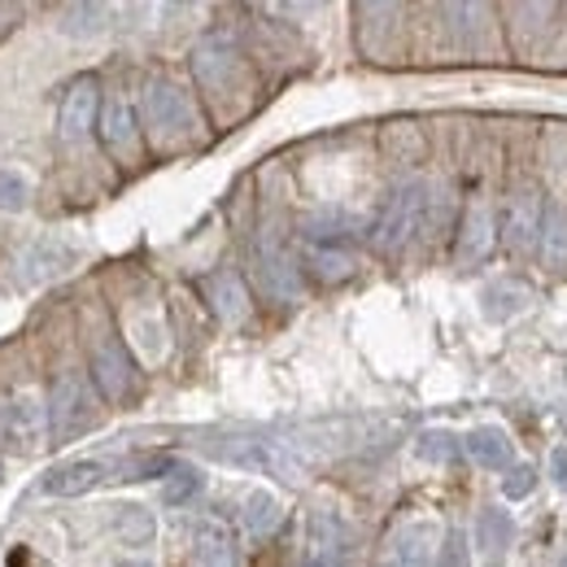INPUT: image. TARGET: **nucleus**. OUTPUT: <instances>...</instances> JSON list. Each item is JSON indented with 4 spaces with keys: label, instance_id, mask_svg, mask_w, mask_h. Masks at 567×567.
Masks as SVG:
<instances>
[{
    "label": "nucleus",
    "instance_id": "f257e3e1",
    "mask_svg": "<svg viewBox=\"0 0 567 567\" xmlns=\"http://www.w3.org/2000/svg\"><path fill=\"white\" fill-rule=\"evenodd\" d=\"M144 110V127H148V141L162 153H175V148H188V144L202 136V118L193 110V101L166 83V79H153L141 96Z\"/></svg>",
    "mask_w": 567,
    "mask_h": 567
},
{
    "label": "nucleus",
    "instance_id": "f03ea898",
    "mask_svg": "<svg viewBox=\"0 0 567 567\" xmlns=\"http://www.w3.org/2000/svg\"><path fill=\"white\" fill-rule=\"evenodd\" d=\"M193 71H197V83L206 87V96L223 114L245 110V101H249V71H245V58L223 35H210L206 44H197Z\"/></svg>",
    "mask_w": 567,
    "mask_h": 567
},
{
    "label": "nucleus",
    "instance_id": "7ed1b4c3",
    "mask_svg": "<svg viewBox=\"0 0 567 567\" xmlns=\"http://www.w3.org/2000/svg\"><path fill=\"white\" fill-rule=\"evenodd\" d=\"M427 206H432V197H427V184H402L389 202H384V210L375 214V223H371V245L380 249V254H398L420 227H424L427 218Z\"/></svg>",
    "mask_w": 567,
    "mask_h": 567
},
{
    "label": "nucleus",
    "instance_id": "20e7f679",
    "mask_svg": "<svg viewBox=\"0 0 567 567\" xmlns=\"http://www.w3.org/2000/svg\"><path fill=\"white\" fill-rule=\"evenodd\" d=\"M96 420H101V406H96V393L83 380V371H58V380L49 389V427H53V436L74 441L87 427H96Z\"/></svg>",
    "mask_w": 567,
    "mask_h": 567
},
{
    "label": "nucleus",
    "instance_id": "39448f33",
    "mask_svg": "<svg viewBox=\"0 0 567 567\" xmlns=\"http://www.w3.org/2000/svg\"><path fill=\"white\" fill-rule=\"evenodd\" d=\"M44 432H49V406H40L31 393H18V398L0 402V436L13 450H22V454L40 450Z\"/></svg>",
    "mask_w": 567,
    "mask_h": 567
},
{
    "label": "nucleus",
    "instance_id": "423d86ee",
    "mask_svg": "<svg viewBox=\"0 0 567 567\" xmlns=\"http://www.w3.org/2000/svg\"><path fill=\"white\" fill-rule=\"evenodd\" d=\"M92 380H96L101 398H110V402L132 398L136 367H132V354L123 350V341H118V337H101V341L92 346Z\"/></svg>",
    "mask_w": 567,
    "mask_h": 567
},
{
    "label": "nucleus",
    "instance_id": "0eeeda50",
    "mask_svg": "<svg viewBox=\"0 0 567 567\" xmlns=\"http://www.w3.org/2000/svg\"><path fill=\"white\" fill-rule=\"evenodd\" d=\"M96 127H101V141L105 148L118 157V162H136L141 157V132H136V110H132V101L127 96H110L105 105H101V118H96Z\"/></svg>",
    "mask_w": 567,
    "mask_h": 567
},
{
    "label": "nucleus",
    "instance_id": "6e6552de",
    "mask_svg": "<svg viewBox=\"0 0 567 567\" xmlns=\"http://www.w3.org/2000/svg\"><path fill=\"white\" fill-rule=\"evenodd\" d=\"M214 454L223 463H236V467H249V472H267V476H284V481L297 476V463L276 441H227V445H214Z\"/></svg>",
    "mask_w": 567,
    "mask_h": 567
},
{
    "label": "nucleus",
    "instance_id": "1a4fd4ad",
    "mask_svg": "<svg viewBox=\"0 0 567 567\" xmlns=\"http://www.w3.org/2000/svg\"><path fill=\"white\" fill-rule=\"evenodd\" d=\"M310 236V249H306V267L319 276L323 284H341V280H350L358 271V258H354V249H346L341 240H337V231L328 227V231H306Z\"/></svg>",
    "mask_w": 567,
    "mask_h": 567
},
{
    "label": "nucleus",
    "instance_id": "9d476101",
    "mask_svg": "<svg viewBox=\"0 0 567 567\" xmlns=\"http://www.w3.org/2000/svg\"><path fill=\"white\" fill-rule=\"evenodd\" d=\"M96 79H79L71 83V92L62 96V114H58V127H62V141H83L92 127H96Z\"/></svg>",
    "mask_w": 567,
    "mask_h": 567
},
{
    "label": "nucleus",
    "instance_id": "9b49d317",
    "mask_svg": "<svg viewBox=\"0 0 567 567\" xmlns=\"http://www.w3.org/2000/svg\"><path fill=\"white\" fill-rule=\"evenodd\" d=\"M341 550H346V524L332 511H315L310 515V546L301 567H341Z\"/></svg>",
    "mask_w": 567,
    "mask_h": 567
},
{
    "label": "nucleus",
    "instance_id": "f8f14e48",
    "mask_svg": "<svg viewBox=\"0 0 567 567\" xmlns=\"http://www.w3.org/2000/svg\"><path fill=\"white\" fill-rule=\"evenodd\" d=\"M432 542H436V524L415 519L406 528H398L389 537V550H384V564L389 567H427L432 564Z\"/></svg>",
    "mask_w": 567,
    "mask_h": 567
},
{
    "label": "nucleus",
    "instance_id": "ddd939ff",
    "mask_svg": "<svg viewBox=\"0 0 567 567\" xmlns=\"http://www.w3.org/2000/svg\"><path fill=\"white\" fill-rule=\"evenodd\" d=\"M537 231H542V197H537V188H519L511 197V210H506V245H511V254H528Z\"/></svg>",
    "mask_w": 567,
    "mask_h": 567
},
{
    "label": "nucleus",
    "instance_id": "4468645a",
    "mask_svg": "<svg viewBox=\"0 0 567 567\" xmlns=\"http://www.w3.org/2000/svg\"><path fill=\"white\" fill-rule=\"evenodd\" d=\"M110 476V467L101 458H74V463H62L44 476V494L53 497H79V494H92L101 481Z\"/></svg>",
    "mask_w": 567,
    "mask_h": 567
},
{
    "label": "nucleus",
    "instance_id": "2eb2a0df",
    "mask_svg": "<svg viewBox=\"0 0 567 567\" xmlns=\"http://www.w3.org/2000/svg\"><path fill=\"white\" fill-rule=\"evenodd\" d=\"M258 276H262V288H267L271 297H284V301L297 297V271H292L288 254H284L280 240H276L271 231L258 240Z\"/></svg>",
    "mask_w": 567,
    "mask_h": 567
},
{
    "label": "nucleus",
    "instance_id": "dca6fc26",
    "mask_svg": "<svg viewBox=\"0 0 567 567\" xmlns=\"http://www.w3.org/2000/svg\"><path fill=\"white\" fill-rule=\"evenodd\" d=\"M206 297H210L214 315L223 319V323H245L249 319V292H245V284L236 271H210L206 276Z\"/></svg>",
    "mask_w": 567,
    "mask_h": 567
},
{
    "label": "nucleus",
    "instance_id": "f3484780",
    "mask_svg": "<svg viewBox=\"0 0 567 567\" xmlns=\"http://www.w3.org/2000/svg\"><path fill=\"white\" fill-rule=\"evenodd\" d=\"M188 567H240V546L227 528L206 524L188 550Z\"/></svg>",
    "mask_w": 567,
    "mask_h": 567
},
{
    "label": "nucleus",
    "instance_id": "a211bd4d",
    "mask_svg": "<svg viewBox=\"0 0 567 567\" xmlns=\"http://www.w3.org/2000/svg\"><path fill=\"white\" fill-rule=\"evenodd\" d=\"M463 450L472 454V463L476 467H485V472H506L511 467V441H506V432L502 427H472L467 436H463Z\"/></svg>",
    "mask_w": 567,
    "mask_h": 567
},
{
    "label": "nucleus",
    "instance_id": "6ab92c4d",
    "mask_svg": "<svg viewBox=\"0 0 567 567\" xmlns=\"http://www.w3.org/2000/svg\"><path fill=\"white\" fill-rule=\"evenodd\" d=\"M240 519H245V528H249L254 537H271V533L280 528V519H284L280 497L267 494V489L245 494V497H240Z\"/></svg>",
    "mask_w": 567,
    "mask_h": 567
},
{
    "label": "nucleus",
    "instance_id": "aec40b11",
    "mask_svg": "<svg viewBox=\"0 0 567 567\" xmlns=\"http://www.w3.org/2000/svg\"><path fill=\"white\" fill-rule=\"evenodd\" d=\"M114 533H118L123 546H148L153 533H157V524H153V515L144 506L127 502V506H114Z\"/></svg>",
    "mask_w": 567,
    "mask_h": 567
},
{
    "label": "nucleus",
    "instance_id": "412c9836",
    "mask_svg": "<svg viewBox=\"0 0 567 567\" xmlns=\"http://www.w3.org/2000/svg\"><path fill=\"white\" fill-rule=\"evenodd\" d=\"M74 249H66L62 240H40L27 258H22V267H40L35 271V280H44V276H62L66 267H71Z\"/></svg>",
    "mask_w": 567,
    "mask_h": 567
},
{
    "label": "nucleus",
    "instance_id": "4be33fe9",
    "mask_svg": "<svg viewBox=\"0 0 567 567\" xmlns=\"http://www.w3.org/2000/svg\"><path fill=\"white\" fill-rule=\"evenodd\" d=\"M114 481H144V476H157V472H171V458L166 454H127V458H114L105 463Z\"/></svg>",
    "mask_w": 567,
    "mask_h": 567
},
{
    "label": "nucleus",
    "instance_id": "5701e85b",
    "mask_svg": "<svg viewBox=\"0 0 567 567\" xmlns=\"http://www.w3.org/2000/svg\"><path fill=\"white\" fill-rule=\"evenodd\" d=\"M110 9L105 4H66L62 9V31L66 35H101Z\"/></svg>",
    "mask_w": 567,
    "mask_h": 567
},
{
    "label": "nucleus",
    "instance_id": "b1692460",
    "mask_svg": "<svg viewBox=\"0 0 567 567\" xmlns=\"http://www.w3.org/2000/svg\"><path fill=\"white\" fill-rule=\"evenodd\" d=\"M485 249H489V210H485V206H472L467 227H463V249H458V258L472 262V258H481Z\"/></svg>",
    "mask_w": 567,
    "mask_h": 567
},
{
    "label": "nucleus",
    "instance_id": "393cba45",
    "mask_svg": "<svg viewBox=\"0 0 567 567\" xmlns=\"http://www.w3.org/2000/svg\"><path fill=\"white\" fill-rule=\"evenodd\" d=\"M197 494H202V472L197 467H171V476L162 485L166 506H184V502H193Z\"/></svg>",
    "mask_w": 567,
    "mask_h": 567
},
{
    "label": "nucleus",
    "instance_id": "a878e982",
    "mask_svg": "<svg viewBox=\"0 0 567 567\" xmlns=\"http://www.w3.org/2000/svg\"><path fill=\"white\" fill-rule=\"evenodd\" d=\"M476 542H481V550H489V555H497V550L511 542V524H506L502 511H485V515H481V524H476Z\"/></svg>",
    "mask_w": 567,
    "mask_h": 567
},
{
    "label": "nucleus",
    "instance_id": "bb28decb",
    "mask_svg": "<svg viewBox=\"0 0 567 567\" xmlns=\"http://www.w3.org/2000/svg\"><path fill=\"white\" fill-rule=\"evenodd\" d=\"M27 197H31L27 175H18V171H0V210L4 214L27 210Z\"/></svg>",
    "mask_w": 567,
    "mask_h": 567
},
{
    "label": "nucleus",
    "instance_id": "cd10ccee",
    "mask_svg": "<svg viewBox=\"0 0 567 567\" xmlns=\"http://www.w3.org/2000/svg\"><path fill=\"white\" fill-rule=\"evenodd\" d=\"M542 231H546V249H542L546 262H550V267H564L567 262V218L564 214H550Z\"/></svg>",
    "mask_w": 567,
    "mask_h": 567
},
{
    "label": "nucleus",
    "instance_id": "c85d7f7f",
    "mask_svg": "<svg viewBox=\"0 0 567 567\" xmlns=\"http://www.w3.org/2000/svg\"><path fill=\"white\" fill-rule=\"evenodd\" d=\"M420 454H424L427 463H450L458 454V441L450 432H424L420 436Z\"/></svg>",
    "mask_w": 567,
    "mask_h": 567
},
{
    "label": "nucleus",
    "instance_id": "c756f323",
    "mask_svg": "<svg viewBox=\"0 0 567 567\" xmlns=\"http://www.w3.org/2000/svg\"><path fill=\"white\" fill-rule=\"evenodd\" d=\"M533 485H537V472H533L528 463H519V467H506L502 494H506V497H528V494H533Z\"/></svg>",
    "mask_w": 567,
    "mask_h": 567
},
{
    "label": "nucleus",
    "instance_id": "7c9ffc66",
    "mask_svg": "<svg viewBox=\"0 0 567 567\" xmlns=\"http://www.w3.org/2000/svg\"><path fill=\"white\" fill-rule=\"evenodd\" d=\"M436 567H472L467 542H463L458 533H450V537H445V546H441V555H436Z\"/></svg>",
    "mask_w": 567,
    "mask_h": 567
},
{
    "label": "nucleus",
    "instance_id": "2f4dec72",
    "mask_svg": "<svg viewBox=\"0 0 567 567\" xmlns=\"http://www.w3.org/2000/svg\"><path fill=\"white\" fill-rule=\"evenodd\" d=\"M550 476H555V485H559V489H567V445L550 454Z\"/></svg>",
    "mask_w": 567,
    "mask_h": 567
},
{
    "label": "nucleus",
    "instance_id": "473e14b6",
    "mask_svg": "<svg viewBox=\"0 0 567 567\" xmlns=\"http://www.w3.org/2000/svg\"><path fill=\"white\" fill-rule=\"evenodd\" d=\"M18 18H22V9H18V4H0V40L18 27Z\"/></svg>",
    "mask_w": 567,
    "mask_h": 567
},
{
    "label": "nucleus",
    "instance_id": "72a5a7b5",
    "mask_svg": "<svg viewBox=\"0 0 567 567\" xmlns=\"http://www.w3.org/2000/svg\"><path fill=\"white\" fill-rule=\"evenodd\" d=\"M127 567H144V564H127Z\"/></svg>",
    "mask_w": 567,
    "mask_h": 567
}]
</instances>
